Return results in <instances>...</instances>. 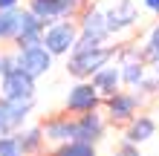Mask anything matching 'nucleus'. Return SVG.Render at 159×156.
I'll list each match as a JSON object with an SVG mask.
<instances>
[{"label":"nucleus","mask_w":159,"mask_h":156,"mask_svg":"<svg viewBox=\"0 0 159 156\" xmlns=\"http://www.w3.org/2000/svg\"><path fill=\"white\" fill-rule=\"evenodd\" d=\"M116 52H119V47H110V43H101V47L90 49V52H70L67 55V72L75 81H90L93 72H98L101 67H107L116 58Z\"/></svg>","instance_id":"nucleus-1"},{"label":"nucleus","mask_w":159,"mask_h":156,"mask_svg":"<svg viewBox=\"0 0 159 156\" xmlns=\"http://www.w3.org/2000/svg\"><path fill=\"white\" fill-rule=\"evenodd\" d=\"M78 20H72V17H61V20H52L46 26L43 32V47L49 49L55 58H61V55H70L72 47H75L78 41Z\"/></svg>","instance_id":"nucleus-2"},{"label":"nucleus","mask_w":159,"mask_h":156,"mask_svg":"<svg viewBox=\"0 0 159 156\" xmlns=\"http://www.w3.org/2000/svg\"><path fill=\"white\" fill-rule=\"evenodd\" d=\"M84 6H87V0H26V9L35 12L46 26L61 17H78Z\"/></svg>","instance_id":"nucleus-3"},{"label":"nucleus","mask_w":159,"mask_h":156,"mask_svg":"<svg viewBox=\"0 0 159 156\" xmlns=\"http://www.w3.org/2000/svg\"><path fill=\"white\" fill-rule=\"evenodd\" d=\"M104 110H107V122L113 124H127L130 118L139 116V104H142V96L139 93H127V90H119L110 98H104Z\"/></svg>","instance_id":"nucleus-4"},{"label":"nucleus","mask_w":159,"mask_h":156,"mask_svg":"<svg viewBox=\"0 0 159 156\" xmlns=\"http://www.w3.org/2000/svg\"><path fill=\"white\" fill-rule=\"evenodd\" d=\"M104 98L98 96V90L93 87V81H75V84L70 87L67 98H64V107H67V113L72 116H81V113H93V110H98Z\"/></svg>","instance_id":"nucleus-5"},{"label":"nucleus","mask_w":159,"mask_h":156,"mask_svg":"<svg viewBox=\"0 0 159 156\" xmlns=\"http://www.w3.org/2000/svg\"><path fill=\"white\" fill-rule=\"evenodd\" d=\"M38 78H32L26 69L17 67L15 72H9L6 78H0V98H9V101H26V98H35V84Z\"/></svg>","instance_id":"nucleus-6"},{"label":"nucleus","mask_w":159,"mask_h":156,"mask_svg":"<svg viewBox=\"0 0 159 156\" xmlns=\"http://www.w3.org/2000/svg\"><path fill=\"white\" fill-rule=\"evenodd\" d=\"M35 110V98H26V101H9V98H0V136L20 130L23 122L32 116Z\"/></svg>","instance_id":"nucleus-7"},{"label":"nucleus","mask_w":159,"mask_h":156,"mask_svg":"<svg viewBox=\"0 0 159 156\" xmlns=\"http://www.w3.org/2000/svg\"><path fill=\"white\" fill-rule=\"evenodd\" d=\"M52 61H55V55L46 49L43 43H38V47H26V49H17V67L26 69L32 78L46 75V72L52 69Z\"/></svg>","instance_id":"nucleus-8"},{"label":"nucleus","mask_w":159,"mask_h":156,"mask_svg":"<svg viewBox=\"0 0 159 156\" xmlns=\"http://www.w3.org/2000/svg\"><path fill=\"white\" fill-rule=\"evenodd\" d=\"M43 32H46V23L41 17L35 12H29V9H20V29H17V38L12 41L15 49H26V47L43 43Z\"/></svg>","instance_id":"nucleus-9"},{"label":"nucleus","mask_w":159,"mask_h":156,"mask_svg":"<svg viewBox=\"0 0 159 156\" xmlns=\"http://www.w3.org/2000/svg\"><path fill=\"white\" fill-rule=\"evenodd\" d=\"M107 133V118L93 110V113H81L75 116V142H90V145H98Z\"/></svg>","instance_id":"nucleus-10"},{"label":"nucleus","mask_w":159,"mask_h":156,"mask_svg":"<svg viewBox=\"0 0 159 156\" xmlns=\"http://www.w3.org/2000/svg\"><path fill=\"white\" fill-rule=\"evenodd\" d=\"M78 32L81 35H93L98 41H110L113 35L107 29V15L101 6H84V12L78 15Z\"/></svg>","instance_id":"nucleus-11"},{"label":"nucleus","mask_w":159,"mask_h":156,"mask_svg":"<svg viewBox=\"0 0 159 156\" xmlns=\"http://www.w3.org/2000/svg\"><path fill=\"white\" fill-rule=\"evenodd\" d=\"M104 15H107V29H110V35H121L125 29H130V26L139 20V12H136L133 0H119L116 6L104 9Z\"/></svg>","instance_id":"nucleus-12"},{"label":"nucleus","mask_w":159,"mask_h":156,"mask_svg":"<svg viewBox=\"0 0 159 156\" xmlns=\"http://www.w3.org/2000/svg\"><path fill=\"white\" fill-rule=\"evenodd\" d=\"M41 130L46 142H55V145L72 142L75 139V116H52L41 124Z\"/></svg>","instance_id":"nucleus-13"},{"label":"nucleus","mask_w":159,"mask_h":156,"mask_svg":"<svg viewBox=\"0 0 159 156\" xmlns=\"http://www.w3.org/2000/svg\"><path fill=\"white\" fill-rule=\"evenodd\" d=\"M93 87L98 90V96L101 98H110L113 93H119V87H121V69H119V64H107V67H101L98 72H93Z\"/></svg>","instance_id":"nucleus-14"},{"label":"nucleus","mask_w":159,"mask_h":156,"mask_svg":"<svg viewBox=\"0 0 159 156\" xmlns=\"http://www.w3.org/2000/svg\"><path fill=\"white\" fill-rule=\"evenodd\" d=\"M153 136H156V122L151 116H136L125 124V139L133 145H142L148 139H153Z\"/></svg>","instance_id":"nucleus-15"},{"label":"nucleus","mask_w":159,"mask_h":156,"mask_svg":"<svg viewBox=\"0 0 159 156\" xmlns=\"http://www.w3.org/2000/svg\"><path fill=\"white\" fill-rule=\"evenodd\" d=\"M15 136H17V142H20L26 156H41L43 142H46L41 127H20V130H15Z\"/></svg>","instance_id":"nucleus-16"},{"label":"nucleus","mask_w":159,"mask_h":156,"mask_svg":"<svg viewBox=\"0 0 159 156\" xmlns=\"http://www.w3.org/2000/svg\"><path fill=\"white\" fill-rule=\"evenodd\" d=\"M20 29V9H6L0 12V43H12Z\"/></svg>","instance_id":"nucleus-17"},{"label":"nucleus","mask_w":159,"mask_h":156,"mask_svg":"<svg viewBox=\"0 0 159 156\" xmlns=\"http://www.w3.org/2000/svg\"><path fill=\"white\" fill-rule=\"evenodd\" d=\"M49 156H98L96 153V145H90V142H64V145H58Z\"/></svg>","instance_id":"nucleus-18"},{"label":"nucleus","mask_w":159,"mask_h":156,"mask_svg":"<svg viewBox=\"0 0 159 156\" xmlns=\"http://www.w3.org/2000/svg\"><path fill=\"white\" fill-rule=\"evenodd\" d=\"M142 58H145V64H153L159 58V23L148 32V41H145V47H142Z\"/></svg>","instance_id":"nucleus-19"},{"label":"nucleus","mask_w":159,"mask_h":156,"mask_svg":"<svg viewBox=\"0 0 159 156\" xmlns=\"http://www.w3.org/2000/svg\"><path fill=\"white\" fill-rule=\"evenodd\" d=\"M0 156H26L15 133H6V136H0Z\"/></svg>","instance_id":"nucleus-20"},{"label":"nucleus","mask_w":159,"mask_h":156,"mask_svg":"<svg viewBox=\"0 0 159 156\" xmlns=\"http://www.w3.org/2000/svg\"><path fill=\"white\" fill-rule=\"evenodd\" d=\"M15 69H17V49L15 52H0V78H6Z\"/></svg>","instance_id":"nucleus-21"},{"label":"nucleus","mask_w":159,"mask_h":156,"mask_svg":"<svg viewBox=\"0 0 159 156\" xmlns=\"http://www.w3.org/2000/svg\"><path fill=\"white\" fill-rule=\"evenodd\" d=\"M101 43H107V41H98V38H93V35H78V41H75V47H72V52H90V49L101 47Z\"/></svg>","instance_id":"nucleus-22"},{"label":"nucleus","mask_w":159,"mask_h":156,"mask_svg":"<svg viewBox=\"0 0 159 156\" xmlns=\"http://www.w3.org/2000/svg\"><path fill=\"white\" fill-rule=\"evenodd\" d=\"M139 93H145V96H153V93H159V75H153V78H142V84L136 87Z\"/></svg>","instance_id":"nucleus-23"},{"label":"nucleus","mask_w":159,"mask_h":156,"mask_svg":"<svg viewBox=\"0 0 159 156\" xmlns=\"http://www.w3.org/2000/svg\"><path fill=\"white\" fill-rule=\"evenodd\" d=\"M116 156H139V145L127 142V139H121V142H119V148H116Z\"/></svg>","instance_id":"nucleus-24"},{"label":"nucleus","mask_w":159,"mask_h":156,"mask_svg":"<svg viewBox=\"0 0 159 156\" xmlns=\"http://www.w3.org/2000/svg\"><path fill=\"white\" fill-rule=\"evenodd\" d=\"M6 9H20V0H0V12Z\"/></svg>","instance_id":"nucleus-25"},{"label":"nucleus","mask_w":159,"mask_h":156,"mask_svg":"<svg viewBox=\"0 0 159 156\" xmlns=\"http://www.w3.org/2000/svg\"><path fill=\"white\" fill-rule=\"evenodd\" d=\"M142 3H145V9H148V12H153V15L159 17V0H142Z\"/></svg>","instance_id":"nucleus-26"},{"label":"nucleus","mask_w":159,"mask_h":156,"mask_svg":"<svg viewBox=\"0 0 159 156\" xmlns=\"http://www.w3.org/2000/svg\"><path fill=\"white\" fill-rule=\"evenodd\" d=\"M151 67H153V75H159V58H156V61L151 64Z\"/></svg>","instance_id":"nucleus-27"}]
</instances>
